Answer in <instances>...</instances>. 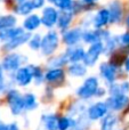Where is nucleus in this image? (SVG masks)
Here are the masks:
<instances>
[{
    "instance_id": "f257e3e1",
    "label": "nucleus",
    "mask_w": 129,
    "mask_h": 130,
    "mask_svg": "<svg viewBox=\"0 0 129 130\" xmlns=\"http://www.w3.org/2000/svg\"><path fill=\"white\" fill-rule=\"evenodd\" d=\"M58 46V36L56 32L50 31L41 39V50L43 55H52Z\"/></svg>"
},
{
    "instance_id": "f03ea898",
    "label": "nucleus",
    "mask_w": 129,
    "mask_h": 130,
    "mask_svg": "<svg viewBox=\"0 0 129 130\" xmlns=\"http://www.w3.org/2000/svg\"><path fill=\"white\" fill-rule=\"evenodd\" d=\"M104 50V45L102 41H97V42L91 43V46L89 47L88 52L86 53L84 58V63L87 66H91L96 63V61L98 59L100 55L103 53Z\"/></svg>"
},
{
    "instance_id": "7ed1b4c3",
    "label": "nucleus",
    "mask_w": 129,
    "mask_h": 130,
    "mask_svg": "<svg viewBox=\"0 0 129 130\" xmlns=\"http://www.w3.org/2000/svg\"><path fill=\"white\" fill-rule=\"evenodd\" d=\"M98 89V81L96 78L91 76V78H88L86 81L84 82V85L78 89V95L79 97L84 99H87V98H90L91 96L96 94Z\"/></svg>"
},
{
    "instance_id": "20e7f679",
    "label": "nucleus",
    "mask_w": 129,
    "mask_h": 130,
    "mask_svg": "<svg viewBox=\"0 0 129 130\" xmlns=\"http://www.w3.org/2000/svg\"><path fill=\"white\" fill-rule=\"evenodd\" d=\"M8 103L13 114H20L24 110V102L23 97L16 90H10L8 92Z\"/></svg>"
},
{
    "instance_id": "39448f33",
    "label": "nucleus",
    "mask_w": 129,
    "mask_h": 130,
    "mask_svg": "<svg viewBox=\"0 0 129 130\" xmlns=\"http://www.w3.org/2000/svg\"><path fill=\"white\" fill-rule=\"evenodd\" d=\"M24 59V57H22L18 54H9L5 57L4 62H2V69L7 70V71H17Z\"/></svg>"
},
{
    "instance_id": "423d86ee",
    "label": "nucleus",
    "mask_w": 129,
    "mask_h": 130,
    "mask_svg": "<svg viewBox=\"0 0 129 130\" xmlns=\"http://www.w3.org/2000/svg\"><path fill=\"white\" fill-rule=\"evenodd\" d=\"M58 20V13L54 7H46L42 11V17H41V23L46 27H53L57 23Z\"/></svg>"
},
{
    "instance_id": "0eeeda50",
    "label": "nucleus",
    "mask_w": 129,
    "mask_h": 130,
    "mask_svg": "<svg viewBox=\"0 0 129 130\" xmlns=\"http://www.w3.org/2000/svg\"><path fill=\"white\" fill-rule=\"evenodd\" d=\"M129 103V97L127 95H114V96H111L107 102L105 104L107 105L109 108H112V110H122L125 106H127Z\"/></svg>"
},
{
    "instance_id": "6e6552de",
    "label": "nucleus",
    "mask_w": 129,
    "mask_h": 130,
    "mask_svg": "<svg viewBox=\"0 0 129 130\" xmlns=\"http://www.w3.org/2000/svg\"><path fill=\"white\" fill-rule=\"evenodd\" d=\"M107 105L105 103H96L88 108V117L90 120H97L107 113Z\"/></svg>"
},
{
    "instance_id": "1a4fd4ad",
    "label": "nucleus",
    "mask_w": 129,
    "mask_h": 130,
    "mask_svg": "<svg viewBox=\"0 0 129 130\" xmlns=\"http://www.w3.org/2000/svg\"><path fill=\"white\" fill-rule=\"evenodd\" d=\"M16 82L18 83L20 86L24 87V86H27L33 79V75H32L31 71H30L29 66L27 67H22V69H18L16 71Z\"/></svg>"
},
{
    "instance_id": "9d476101",
    "label": "nucleus",
    "mask_w": 129,
    "mask_h": 130,
    "mask_svg": "<svg viewBox=\"0 0 129 130\" xmlns=\"http://www.w3.org/2000/svg\"><path fill=\"white\" fill-rule=\"evenodd\" d=\"M82 38V31L80 29H73V30H69L64 33L63 36V40L64 42L68 46L72 47V46H75L79 40Z\"/></svg>"
},
{
    "instance_id": "9b49d317",
    "label": "nucleus",
    "mask_w": 129,
    "mask_h": 130,
    "mask_svg": "<svg viewBox=\"0 0 129 130\" xmlns=\"http://www.w3.org/2000/svg\"><path fill=\"white\" fill-rule=\"evenodd\" d=\"M30 38H31V34L26 33V32H23V33L20 34L18 37H16V38H14V39H11V40L7 41L6 45H5V49H6V50L15 49V48L22 46L23 43L27 42V41L30 40Z\"/></svg>"
},
{
    "instance_id": "f8f14e48",
    "label": "nucleus",
    "mask_w": 129,
    "mask_h": 130,
    "mask_svg": "<svg viewBox=\"0 0 129 130\" xmlns=\"http://www.w3.org/2000/svg\"><path fill=\"white\" fill-rule=\"evenodd\" d=\"M101 70V74L104 76V79L107 82L112 83L116 80V75H117V66L112 65L111 63H103L100 67Z\"/></svg>"
},
{
    "instance_id": "ddd939ff",
    "label": "nucleus",
    "mask_w": 129,
    "mask_h": 130,
    "mask_svg": "<svg viewBox=\"0 0 129 130\" xmlns=\"http://www.w3.org/2000/svg\"><path fill=\"white\" fill-rule=\"evenodd\" d=\"M86 52L82 49L81 47H74V48H70V49L66 52L65 57L68 59V62L71 63H78L80 61H84Z\"/></svg>"
},
{
    "instance_id": "4468645a",
    "label": "nucleus",
    "mask_w": 129,
    "mask_h": 130,
    "mask_svg": "<svg viewBox=\"0 0 129 130\" xmlns=\"http://www.w3.org/2000/svg\"><path fill=\"white\" fill-rule=\"evenodd\" d=\"M109 15H110V22L111 23H118L122 17V7L119 1H113L110 5Z\"/></svg>"
},
{
    "instance_id": "2eb2a0df",
    "label": "nucleus",
    "mask_w": 129,
    "mask_h": 130,
    "mask_svg": "<svg viewBox=\"0 0 129 130\" xmlns=\"http://www.w3.org/2000/svg\"><path fill=\"white\" fill-rule=\"evenodd\" d=\"M23 32H24V30H23L22 27H15V26L1 30V31H0V40L7 42V41L11 40V39L18 37L20 34H22Z\"/></svg>"
},
{
    "instance_id": "dca6fc26",
    "label": "nucleus",
    "mask_w": 129,
    "mask_h": 130,
    "mask_svg": "<svg viewBox=\"0 0 129 130\" xmlns=\"http://www.w3.org/2000/svg\"><path fill=\"white\" fill-rule=\"evenodd\" d=\"M110 22V15H109V10L107 9H102L97 13V15L95 16L94 20V26L96 29H101L103 27L105 24Z\"/></svg>"
},
{
    "instance_id": "f3484780",
    "label": "nucleus",
    "mask_w": 129,
    "mask_h": 130,
    "mask_svg": "<svg viewBox=\"0 0 129 130\" xmlns=\"http://www.w3.org/2000/svg\"><path fill=\"white\" fill-rule=\"evenodd\" d=\"M40 24H41V18L38 15H30L29 17L25 18L23 26H24V29L26 31L30 32V31H33V30L38 29L40 26Z\"/></svg>"
},
{
    "instance_id": "a211bd4d",
    "label": "nucleus",
    "mask_w": 129,
    "mask_h": 130,
    "mask_svg": "<svg viewBox=\"0 0 129 130\" xmlns=\"http://www.w3.org/2000/svg\"><path fill=\"white\" fill-rule=\"evenodd\" d=\"M72 16L73 14L70 10H63V13L58 15V20H57V24H58L59 29H66L72 21Z\"/></svg>"
},
{
    "instance_id": "6ab92c4d",
    "label": "nucleus",
    "mask_w": 129,
    "mask_h": 130,
    "mask_svg": "<svg viewBox=\"0 0 129 130\" xmlns=\"http://www.w3.org/2000/svg\"><path fill=\"white\" fill-rule=\"evenodd\" d=\"M16 17L13 15H5L0 16V31L9 27H14L16 24Z\"/></svg>"
},
{
    "instance_id": "aec40b11",
    "label": "nucleus",
    "mask_w": 129,
    "mask_h": 130,
    "mask_svg": "<svg viewBox=\"0 0 129 130\" xmlns=\"http://www.w3.org/2000/svg\"><path fill=\"white\" fill-rule=\"evenodd\" d=\"M86 66L79 63H73L69 67V72H70L71 75L73 76H82L86 74Z\"/></svg>"
},
{
    "instance_id": "412c9836",
    "label": "nucleus",
    "mask_w": 129,
    "mask_h": 130,
    "mask_svg": "<svg viewBox=\"0 0 129 130\" xmlns=\"http://www.w3.org/2000/svg\"><path fill=\"white\" fill-rule=\"evenodd\" d=\"M63 71L61 69H53L50 71H48L46 73L45 78L47 81H50V82H54V81H58L63 78Z\"/></svg>"
},
{
    "instance_id": "4be33fe9",
    "label": "nucleus",
    "mask_w": 129,
    "mask_h": 130,
    "mask_svg": "<svg viewBox=\"0 0 129 130\" xmlns=\"http://www.w3.org/2000/svg\"><path fill=\"white\" fill-rule=\"evenodd\" d=\"M33 10L31 1H23L16 7V13L20 15H29Z\"/></svg>"
},
{
    "instance_id": "5701e85b",
    "label": "nucleus",
    "mask_w": 129,
    "mask_h": 130,
    "mask_svg": "<svg viewBox=\"0 0 129 130\" xmlns=\"http://www.w3.org/2000/svg\"><path fill=\"white\" fill-rule=\"evenodd\" d=\"M116 123H117V118L114 117V115L110 114V115H106V117L103 119L101 128H102V130H112Z\"/></svg>"
},
{
    "instance_id": "b1692460",
    "label": "nucleus",
    "mask_w": 129,
    "mask_h": 130,
    "mask_svg": "<svg viewBox=\"0 0 129 130\" xmlns=\"http://www.w3.org/2000/svg\"><path fill=\"white\" fill-rule=\"evenodd\" d=\"M23 102H24V108H26V110H33L38 105L36 101V96L33 94H26L23 97Z\"/></svg>"
},
{
    "instance_id": "393cba45",
    "label": "nucleus",
    "mask_w": 129,
    "mask_h": 130,
    "mask_svg": "<svg viewBox=\"0 0 129 130\" xmlns=\"http://www.w3.org/2000/svg\"><path fill=\"white\" fill-rule=\"evenodd\" d=\"M43 123L47 130H56L57 128V119L55 115H45L42 118Z\"/></svg>"
},
{
    "instance_id": "a878e982",
    "label": "nucleus",
    "mask_w": 129,
    "mask_h": 130,
    "mask_svg": "<svg viewBox=\"0 0 129 130\" xmlns=\"http://www.w3.org/2000/svg\"><path fill=\"white\" fill-rule=\"evenodd\" d=\"M41 39L42 38H41L39 34H34L33 37H31L30 40H29L30 48L33 49V50H38L39 48H40V46H41Z\"/></svg>"
},
{
    "instance_id": "bb28decb",
    "label": "nucleus",
    "mask_w": 129,
    "mask_h": 130,
    "mask_svg": "<svg viewBox=\"0 0 129 130\" xmlns=\"http://www.w3.org/2000/svg\"><path fill=\"white\" fill-rule=\"evenodd\" d=\"M54 4L55 6L61 8L62 10H70L71 7L73 6L72 0H56Z\"/></svg>"
},
{
    "instance_id": "cd10ccee",
    "label": "nucleus",
    "mask_w": 129,
    "mask_h": 130,
    "mask_svg": "<svg viewBox=\"0 0 129 130\" xmlns=\"http://www.w3.org/2000/svg\"><path fill=\"white\" fill-rule=\"evenodd\" d=\"M72 120H70L69 118H62L57 121V128L59 130H66L69 129V127L72 124Z\"/></svg>"
},
{
    "instance_id": "c85d7f7f",
    "label": "nucleus",
    "mask_w": 129,
    "mask_h": 130,
    "mask_svg": "<svg viewBox=\"0 0 129 130\" xmlns=\"http://www.w3.org/2000/svg\"><path fill=\"white\" fill-rule=\"evenodd\" d=\"M66 62H68V59H66L65 55H62V56H59V57H57V58L53 59V61L50 62V63H52L50 65H52L53 67H55V69H57L58 66H61V65L65 64Z\"/></svg>"
},
{
    "instance_id": "c756f323",
    "label": "nucleus",
    "mask_w": 129,
    "mask_h": 130,
    "mask_svg": "<svg viewBox=\"0 0 129 130\" xmlns=\"http://www.w3.org/2000/svg\"><path fill=\"white\" fill-rule=\"evenodd\" d=\"M119 41L121 42V46L123 47H128L129 48V33H123L122 36L119 38Z\"/></svg>"
},
{
    "instance_id": "7c9ffc66",
    "label": "nucleus",
    "mask_w": 129,
    "mask_h": 130,
    "mask_svg": "<svg viewBox=\"0 0 129 130\" xmlns=\"http://www.w3.org/2000/svg\"><path fill=\"white\" fill-rule=\"evenodd\" d=\"M31 4L33 9H39L45 5V0H31Z\"/></svg>"
},
{
    "instance_id": "2f4dec72",
    "label": "nucleus",
    "mask_w": 129,
    "mask_h": 130,
    "mask_svg": "<svg viewBox=\"0 0 129 130\" xmlns=\"http://www.w3.org/2000/svg\"><path fill=\"white\" fill-rule=\"evenodd\" d=\"M5 87V81H4V74H2V66L0 65V91L4 89Z\"/></svg>"
},
{
    "instance_id": "473e14b6",
    "label": "nucleus",
    "mask_w": 129,
    "mask_h": 130,
    "mask_svg": "<svg viewBox=\"0 0 129 130\" xmlns=\"http://www.w3.org/2000/svg\"><path fill=\"white\" fill-rule=\"evenodd\" d=\"M6 130H18V128H17V126H16L15 123H11V124L6 126Z\"/></svg>"
},
{
    "instance_id": "72a5a7b5",
    "label": "nucleus",
    "mask_w": 129,
    "mask_h": 130,
    "mask_svg": "<svg viewBox=\"0 0 129 130\" xmlns=\"http://www.w3.org/2000/svg\"><path fill=\"white\" fill-rule=\"evenodd\" d=\"M125 67H126V71L129 72V57L125 59Z\"/></svg>"
},
{
    "instance_id": "f704fd0d",
    "label": "nucleus",
    "mask_w": 129,
    "mask_h": 130,
    "mask_svg": "<svg viewBox=\"0 0 129 130\" xmlns=\"http://www.w3.org/2000/svg\"><path fill=\"white\" fill-rule=\"evenodd\" d=\"M95 1H97V0H84V2H86V4H93Z\"/></svg>"
},
{
    "instance_id": "c9c22d12",
    "label": "nucleus",
    "mask_w": 129,
    "mask_h": 130,
    "mask_svg": "<svg viewBox=\"0 0 129 130\" xmlns=\"http://www.w3.org/2000/svg\"><path fill=\"white\" fill-rule=\"evenodd\" d=\"M0 130H6V126L2 123H0Z\"/></svg>"
},
{
    "instance_id": "e433bc0d",
    "label": "nucleus",
    "mask_w": 129,
    "mask_h": 130,
    "mask_svg": "<svg viewBox=\"0 0 129 130\" xmlns=\"http://www.w3.org/2000/svg\"><path fill=\"white\" fill-rule=\"evenodd\" d=\"M126 23H127V27L129 29V15L127 16V20H126Z\"/></svg>"
},
{
    "instance_id": "4c0bfd02",
    "label": "nucleus",
    "mask_w": 129,
    "mask_h": 130,
    "mask_svg": "<svg viewBox=\"0 0 129 130\" xmlns=\"http://www.w3.org/2000/svg\"><path fill=\"white\" fill-rule=\"evenodd\" d=\"M48 1H50V2H55L56 0H48Z\"/></svg>"
},
{
    "instance_id": "58836bf2",
    "label": "nucleus",
    "mask_w": 129,
    "mask_h": 130,
    "mask_svg": "<svg viewBox=\"0 0 129 130\" xmlns=\"http://www.w3.org/2000/svg\"><path fill=\"white\" fill-rule=\"evenodd\" d=\"M17 1H20V2H23V1H26V0H17Z\"/></svg>"
}]
</instances>
